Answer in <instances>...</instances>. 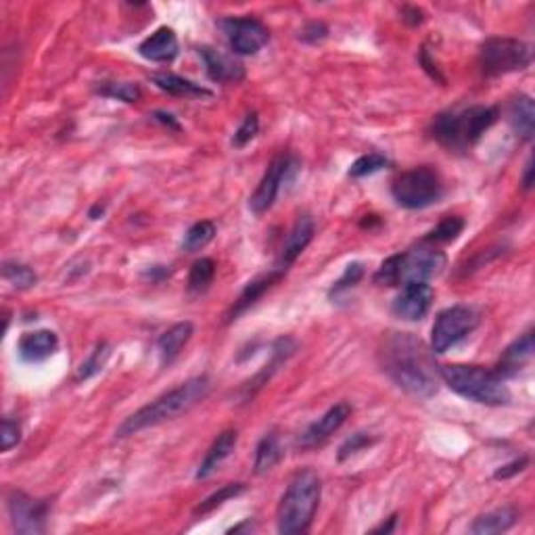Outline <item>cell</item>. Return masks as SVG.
<instances>
[{"mask_svg": "<svg viewBox=\"0 0 535 535\" xmlns=\"http://www.w3.org/2000/svg\"><path fill=\"white\" fill-rule=\"evenodd\" d=\"M383 372L397 387L414 397H431L437 394L439 371L433 366L429 349L410 332H394L380 349Z\"/></svg>", "mask_w": 535, "mask_h": 535, "instance_id": "1", "label": "cell"}, {"mask_svg": "<svg viewBox=\"0 0 535 535\" xmlns=\"http://www.w3.org/2000/svg\"><path fill=\"white\" fill-rule=\"evenodd\" d=\"M210 389L212 383L207 377H193L184 380L178 387L170 389L168 394L159 395L157 400H153L151 403H147V406L136 410L134 414H130L128 419L117 427L116 437L124 439L136 435V433L164 425L168 423V420H174L178 416L187 414L188 410H193L199 402L205 400Z\"/></svg>", "mask_w": 535, "mask_h": 535, "instance_id": "2", "label": "cell"}, {"mask_svg": "<svg viewBox=\"0 0 535 535\" xmlns=\"http://www.w3.org/2000/svg\"><path fill=\"white\" fill-rule=\"evenodd\" d=\"M498 107L473 105L439 113L431 124V136L450 151H468L493 124Z\"/></svg>", "mask_w": 535, "mask_h": 535, "instance_id": "3", "label": "cell"}, {"mask_svg": "<svg viewBox=\"0 0 535 535\" xmlns=\"http://www.w3.org/2000/svg\"><path fill=\"white\" fill-rule=\"evenodd\" d=\"M320 496H323V483L320 477L310 468L297 473L291 481L287 491L283 493L281 504L276 510L278 533L297 535L306 533L310 529L314 515H316Z\"/></svg>", "mask_w": 535, "mask_h": 535, "instance_id": "4", "label": "cell"}, {"mask_svg": "<svg viewBox=\"0 0 535 535\" xmlns=\"http://www.w3.org/2000/svg\"><path fill=\"white\" fill-rule=\"evenodd\" d=\"M439 377L454 394L485 406H507L510 389L496 371L473 364H445L439 368Z\"/></svg>", "mask_w": 535, "mask_h": 535, "instance_id": "5", "label": "cell"}, {"mask_svg": "<svg viewBox=\"0 0 535 535\" xmlns=\"http://www.w3.org/2000/svg\"><path fill=\"white\" fill-rule=\"evenodd\" d=\"M448 258L435 247L410 249L406 253L391 255L374 275V283L385 287H403L410 283H429L443 272Z\"/></svg>", "mask_w": 535, "mask_h": 535, "instance_id": "6", "label": "cell"}, {"mask_svg": "<svg viewBox=\"0 0 535 535\" xmlns=\"http://www.w3.org/2000/svg\"><path fill=\"white\" fill-rule=\"evenodd\" d=\"M533 61V46L516 38H487L479 51L481 74L487 78L527 69Z\"/></svg>", "mask_w": 535, "mask_h": 535, "instance_id": "7", "label": "cell"}, {"mask_svg": "<svg viewBox=\"0 0 535 535\" xmlns=\"http://www.w3.org/2000/svg\"><path fill=\"white\" fill-rule=\"evenodd\" d=\"M391 195L403 210H425L442 199L443 184L435 170L429 165H420L397 176L391 187Z\"/></svg>", "mask_w": 535, "mask_h": 535, "instance_id": "8", "label": "cell"}, {"mask_svg": "<svg viewBox=\"0 0 535 535\" xmlns=\"http://www.w3.org/2000/svg\"><path fill=\"white\" fill-rule=\"evenodd\" d=\"M479 314L468 306H451L439 312L431 331V347L435 354H445L462 339H467L477 329Z\"/></svg>", "mask_w": 535, "mask_h": 535, "instance_id": "9", "label": "cell"}, {"mask_svg": "<svg viewBox=\"0 0 535 535\" xmlns=\"http://www.w3.org/2000/svg\"><path fill=\"white\" fill-rule=\"evenodd\" d=\"M220 28H222L235 55H258L270 40L268 28L260 20H253V17H228V20L220 21Z\"/></svg>", "mask_w": 535, "mask_h": 535, "instance_id": "10", "label": "cell"}, {"mask_svg": "<svg viewBox=\"0 0 535 535\" xmlns=\"http://www.w3.org/2000/svg\"><path fill=\"white\" fill-rule=\"evenodd\" d=\"M297 168V162L291 156H278L272 159V164L268 165L264 178H261L258 188L249 199V210H252L255 216H261L275 205V201L281 193L283 184L289 180V174Z\"/></svg>", "mask_w": 535, "mask_h": 535, "instance_id": "11", "label": "cell"}, {"mask_svg": "<svg viewBox=\"0 0 535 535\" xmlns=\"http://www.w3.org/2000/svg\"><path fill=\"white\" fill-rule=\"evenodd\" d=\"M49 502L34 500L23 491H11L7 498V510L11 525L17 533L36 535L46 529V516H49Z\"/></svg>", "mask_w": 535, "mask_h": 535, "instance_id": "12", "label": "cell"}, {"mask_svg": "<svg viewBox=\"0 0 535 535\" xmlns=\"http://www.w3.org/2000/svg\"><path fill=\"white\" fill-rule=\"evenodd\" d=\"M433 299H435V291L429 283L403 284L402 293L394 301V314L408 323H416L429 314Z\"/></svg>", "mask_w": 535, "mask_h": 535, "instance_id": "13", "label": "cell"}, {"mask_svg": "<svg viewBox=\"0 0 535 535\" xmlns=\"http://www.w3.org/2000/svg\"><path fill=\"white\" fill-rule=\"evenodd\" d=\"M349 414H352V406H349L347 402L335 403V406L326 410V412L320 416L318 420H314V423L301 433V437L297 439V445L303 450H307V448H316V445L324 443L326 439H329L331 435H335V433L341 429L343 425H346Z\"/></svg>", "mask_w": 535, "mask_h": 535, "instance_id": "14", "label": "cell"}, {"mask_svg": "<svg viewBox=\"0 0 535 535\" xmlns=\"http://www.w3.org/2000/svg\"><path fill=\"white\" fill-rule=\"evenodd\" d=\"M314 230H316V226H314V220L310 216H299L295 220L293 228H291L287 239H284L281 253H278L275 270L287 275L289 268L295 264V260L299 258V255L306 252V247L312 243Z\"/></svg>", "mask_w": 535, "mask_h": 535, "instance_id": "15", "label": "cell"}, {"mask_svg": "<svg viewBox=\"0 0 535 535\" xmlns=\"http://www.w3.org/2000/svg\"><path fill=\"white\" fill-rule=\"evenodd\" d=\"M199 55L205 63L207 76L220 84H236L245 78V68L236 61L233 55H226L222 51L212 49V46H201Z\"/></svg>", "mask_w": 535, "mask_h": 535, "instance_id": "16", "label": "cell"}, {"mask_svg": "<svg viewBox=\"0 0 535 535\" xmlns=\"http://www.w3.org/2000/svg\"><path fill=\"white\" fill-rule=\"evenodd\" d=\"M140 57L153 63H170L178 55V38L172 28H159L139 46Z\"/></svg>", "mask_w": 535, "mask_h": 535, "instance_id": "17", "label": "cell"}, {"mask_svg": "<svg viewBox=\"0 0 535 535\" xmlns=\"http://www.w3.org/2000/svg\"><path fill=\"white\" fill-rule=\"evenodd\" d=\"M59 347V337L52 331H34L26 332L17 343V352H20L23 362H43L51 358Z\"/></svg>", "mask_w": 535, "mask_h": 535, "instance_id": "18", "label": "cell"}, {"mask_svg": "<svg viewBox=\"0 0 535 535\" xmlns=\"http://www.w3.org/2000/svg\"><path fill=\"white\" fill-rule=\"evenodd\" d=\"M533 332L529 331L525 335H521L516 341L510 343V346L504 349L500 362H498L496 372L500 377H515L516 372L521 371L523 366L527 364L529 360L533 358Z\"/></svg>", "mask_w": 535, "mask_h": 535, "instance_id": "19", "label": "cell"}, {"mask_svg": "<svg viewBox=\"0 0 535 535\" xmlns=\"http://www.w3.org/2000/svg\"><path fill=\"white\" fill-rule=\"evenodd\" d=\"M236 439H239V435H236L235 429H228V431L220 433L216 442L212 443V448L207 450V454L204 458V462H201V465H199L197 475H195V479L201 481V479L212 477V475L218 471L220 465H222L226 458H228L235 451Z\"/></svg>", "mask_w": 535, "mask_h": 535, "instance_id": "20", "label": "cell"}, {"mask_svg": "<svg viewBox=\"0 0 535 535\" xmlns=\"http://www.w3.org/2000/svg\"><path fill=\"white\" fill-rule=\"evenodd\" d=\"M283 276H284L283 272H278V270H275V268H272L270 272H266V275H261L258 278H253L252 283H247V287L243 289L241 297L235 301L233 310H230V314H228V323H233V320L239 318L243 312L249 310V307H252L253 303L266 293V291H270L272 287H275V284L281 281Z\"/></svg>", "mask_w": 535, "mask_h": 535, "instance_id": "21", "label": "cell"}, {"mask_svg": "<svg viewBox=\"0 0 535 535\" xmlns=\"http://www.w3.org/2000/svg\"><path fill=\"white\" fill-rule=\"evenodd\" d=\"M508 122L516 136L523 140H531L535 132V105L527 94H519L508 105Z\"/></svg>", "mask_w": 535, "mask_h": 535, "instance_id": "22", "label": "cell"}, {"mask_svg": "<svg viewBox=\"0 0 535 535\" xmlns=\"http://www.w3.org/2000/svg\"><path fill=\"white\" fill-rule=\"evenodd\" d=\"M193 331L195 329L190 323H178L170 326V329L157 339V354L162 364H170V362H174L178 355H180L184 346H187L190 337H193Z\"/></svg>", "mask_w": 535, "mask_h": 535, "instance_id": "23", "label": "cell"}, {"mask_svg": "<svg viewBox=\"0 0 535 535\" xmlns=\"http://www.w3.org/2000/svg\"><path fill=\"white\" fill-rule=\"evenodd\" d=\"M151 82L156 84L159 91L172 94V97H188V99H201V97H212V91H207L205 86L195 84L187 78H180L176 74H151Z\"/></svg>", "mask_w": 535, "mask_h": 535, "instance_id": "24", "label": "cell"}, {"mask_svg": "<svg viewBox=\"0 0 535 535\" xmlns=\"http://www.w3.org/2000/svg\"><path fill=\"white\" fill-rule=\"evenodd\" d=\"M516 519H519V513H516L515 508H510V507L496 508V510H491V513L479 515L471 525V533L490 535V533L508 531V529L516 523Z\"/></svg>", "mask_w": 535, "mask_h": 535, "instance_id": "25", "label": "cell"}, {"mask_svg": "<svg viewBox=\"0 0 535 535\" xmlns=\"http://www.w3.org/2000/svg\"><path fill=\"white\" fill-rule=\"evenodd\" d=\"M283 458V448H281V439H278L276 433H266L261 437V442L258 443V450H255V475H266L275 468Z\"/></svg>", "mask_w": 535, "mask_h": 535, "instance_id": "26", "label": "cell"}, {"mask_svg": "<svg viewBox=\"0 0 535 535\" xmlns=\"http://www.w3.org/2000/svg\"><path fill=\"white\" fill-rule=\"evenodd\" d=\"M213 236H216V226L210 220H201V222L193 224L187 230V235L182 239V249L187 253H197L210 245Z\"/></svg>", "mask_w": 535, "mask_h": 535, "instance_id": "27", "label": "cell"}, {"mask_svg": "<svg viewBox=\"0 0 535 535\" xmlns=\"http://www.w3.org/2000/svg\"><path fill=\"white\" fill-rule=\"evenodd\" d=\"M216 276V261L210 258H201L190 266L188 272V291L195 295L205 293Z\"/></svg>", "mask_w": 535, "mask_h": 535, "instance_id": "28", "label": "cell"}, {"mask_svg": "<svg viewBox=\"0 0 535 535\" xmlns=\"http://www.w3.org/2000/svg\"><path fill=\"white\" fill-rule=\"evenodd\" d=\"M3 276L4 281L13 284L15 289H32L38 283V276L32 268H28L26 264H20V261H4L3 264Z\"/></svg>", "mask_w": 535, "mask_h": 535, "instance_id": "29", "label": "cell"}, {"mask_svg": "<svg viewBox=\"0 0 535 535\" xmlns=\"http://www.w3.org/2000/svg\"><path fill=\"white\" fill-rule=\"evenodd\" d=\"M462 230H465V220L458 216H448L425 236V243H429V245L431 243L433 245H435V243H451L458 239V235H460Z\"/></svg>", "mask_w": 535, "mask_h": 535, "instance_id": "30", "label": "cell"}, {"mask_svg": "<svg viewBox=\"0 0 535 535\" xmlns=\"http://www.w3.org/2000/svg\"><path fill=\"white\" fill-rule=\"evenodd\" d=\"M245 490H247L245 483H228V485L220 487L218 491H213L210 498H205V500L201 502L197 508H195V515L212 513V510H216L218 507H222L224 502H228V500H233V498L241 496V493L245 491Z\"/></svg>", "mask_w": 535, "mask_h": 535, "instance_id": "31", "label": "cell"}, {"mask_svg": "<svg viewBox=\"0 0 535 535\" xmlns=\"http://www.w3.org/2000/svg\"><path fill=\"white\" fill-rule=\"evenodd\" d=\"M111 355V347L107 346V343H97V347L92 349L91 355L82 362L80 364V371H78V380H88L92 379L94 374H99L100 371H103V366L107 364V360H109Z\"/></svg>", "mask_w": 535, "mask_h": 535, "instance_id": "32", "label": "cell"}, {"mask_svg": "<svg viewBox=\"0 0 535 535\" xmlns=\"http://www.w3.org/2000/svg\"><path fill=\"white\" fill-rule=\"evenodd\" d=\"M389 165V159L380 153H368V156H362L355 159L349 168V176L352 178H366L377 174V172L385 170Z\"/></svg>", "mask_w": 535, "mask_h": 535, "instance_id": "33", "label": "cell"}, {"mask_svg": "<svg viewBox=\"0 0 535 535\" xmlns=\"http://www.w3.org/2000/svg\"><path fill=\"white\" fill-rule=\"evenodd\" d=\"M99 94L124 100V103H136V100L140 99V88L132 84V82H105V84L99 88Z\"/></svg>", "mask_w": 535, "mask_h": 535, "instance_id": "34", "label": "cell"}, {"mask_svg": "<svg viewBox=\"0 0 535 535\" xmlns=\"http://www.w3.org/2000/svg\"><path fill=\"white\" fill-rule=\"evenodd\" d=\"M362 276H364V266H362L360 261H354V264H349L346 268V272H343V276L339 278L335 284H332L331 297H337V295L346 293V291H349V289H354L355 284L362 281Z\"/></svg>", "mask_w": 535, "mask_h": 535, "instance_id": "35", "label": "cell"}, {"mask_svg": "<svg viewBox=\"0 0 535 535\" xmlns=\"http://www.w3.org/2000/svg\"><path fill=\"white\" fill-rule=\"evenodd\" d=\"M258 132H260L258 113H249V116H245V120H243L241 126L236 128V132L233 136V147L235 148L247 147L249 142H252L255 136H258Z\"/></svg>", "mask_w": 535, "mask_h": 535, "instance_id": "36", "label": "cell"}, {"mask_svg": "<svg viewBox=\"0 0 535 535\" xmlns=\"http://www.w3.org/2000/svg\"><path fill=\"white\" fill-rule=\"evenodd\" d=\"M374 443V439L368 435V433H355V435H352L347 439L346 443L341 445V450H339V460H347L349 456H354V454H358V451H362V450H366L368 445H372Z\"/></svg>", "mask_w": 535, "mask_h": 535, "instance_id": "37", "label": "cell"}, {"mask_svg": "<svg viewBox=\"0 0 535 535\" xmlns=\"http://www.w3.org/2000/svg\"><path fill=\"white\" fill-rule=\"evenodd\" d=\"M20 439H21L20 425H17L15 420L4 419L3 429H0V448H3V451H9L13 445L20 443Z\"/></svg>", "mask_w": 535, "mask_h": 535, "instance_id": "38", "label": "cell"}, {"mask_svg": "<svg viewBox=\"0 0 535 535\" xmlns=\"http://www.w3.org/2000/svg\"><path fill=\"white\" fill-rule=\"evenodd\" d=\"M326 36H329V28H326L324 23H320V21H312L301 29L299 40H303V43L316 44V43H320V40H324Z\"/></svg>", "mask_w": 535, "mask_h": 535, "instance_id": "39", "label": "cell"}, {"mask_svg": "<svg viewBox=\"0 0 535 535\" xmlns=\"http://www.w3.org/2000/svg\"><path fill=\"white\" fill-rule=\"evenodd\" d=\"M527 465H529V458L527 456H521V458H516V460L508 462V465H504V467L498 468V471L493 473V477H496V479H510V477H515V475H519V473L525 471Z\"/></svg>", "mask_w": 535, "mask_h": 535, "instance_id": "40", "label": "cell"}, {"mask_svg": "<svg viewBox=\"0 0 535 535\" xmlns=\"http://www.w3.org/2000/svg\"><path fill=\"white\" fill-rule=\"evenodd\" d=\"M402 20L406 23H410V26H419V23L425 21V13L420 9H416V7H406V9H403Z\"/></svg>", "mask_w": 535, "mask_h": 535, "instance_id": "41", "label": "cell"}, {"mask_svg": "<svg viewBox=\"0 0 535 535\" xmlns=\"http://www.w3.org/2000/svg\"><path fill=\"white\" fill-rule=\"evenodd\" d=\"M523 187L527 190L533 187V157H529L525 164V172H523Z\"/></svg>", "mask_w": 535, "mask_h": 535, "instance_id": "42", "label": "cell"}, {"mask_svg": "<svg viewBox=\"0 0 535 535\" xmlns=\"http://www.w3.org/2000/svg\"><path fill=\"white\" fill-rule=\"evenodd\" d=\"M156 120H159V122H164L165 126H170V128H174V130H180V126H178V124L174 122V116H170V113H156Z\"/></svg>", "mask_w": 535, "mask_h": 535, "instance_id": "43", "label": "cell"}, {"mask_svg": "<svg viewBox=\"0 0 535 535\" xmlns=\"http://www.w3.org/2000/svg\"><path fill=\"white\" fill-rule=\"evenodd\" d=\"M395 521H397V516H391L389 519V523L387 525H380V527H377L374 529V533H389L391 529H394V525H395Z\"/></svg>", "mask_w": 535, "mask_h": 535, "instance_id": "44", "label": "cell"}, {"mask_svg": "<svg viewBox=\"0 0 535 535\" xmlns=\"http://www.w3.org/2000/svg\"><path fill=\"white\" fill-rule=\"evenodd\" d=\"M103 212H105V207H103V205H94V207H92V212H91V218H92V220H97L99 216H103Z\"/></svg>", "mask_w": 535, "mask_h": 535, "instance_id": "45", "label": "cell"}]
</instances>
